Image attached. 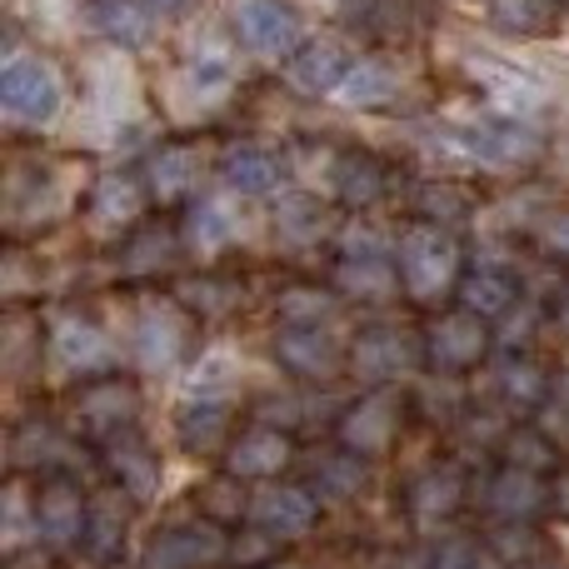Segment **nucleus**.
Listing matches in <instances>:
<instances>
[{
  "mask_svg": "<svg viewBox=\"0 0 569 569\" xmlns=\"http://www.w3.org/2000/svg\"><path fill=\"white\" fill-rule=\"evenodd\" d=\"M395 266H400V290L410 295L415 305H435L440 295H455L465 280V250L455 240V230L445 226H420L415 220L410 230L395 246Z\"/></svg>",
  "mask_w": 569,
  "mask_h": 569,
  "instance_id": "nucleus-1",
  "label": "nucleus"
},
{
  "mask_svg": "<svg viewBox=\"0 0 569 569\" xmlns=\"http://www.w3.org/2000/svg\"><path fill=\"white\" fill-rule=\"evenodd\" d=\"M140 420V390L120 375H100V380H86L70 400V430L80 435L86 445L106 450V445L136 435Z\"/></svg>",
  "mask_w": 569,
  "mask_h": 569,
  "instance_id": "nucleus-2",
  "label": "nucleus"
},
{
  "mask_svg": "<svg viewBox=\"0 0 569 569\" xmlns=\"http://www.w3.org/2000/svg\"><path fill=\"white\" fill-rule=\"evenodd\" d=\"M420 345H425V370H435L440 380H455V375H470L475 365H485L495 335L490 320L455 305V310L430 315V325L420 330Z\"/></svg>",
  "mask_w": 569,
  "mask_h": 569,
  "instance_id": "nucleus-3",
  "label": "nucleus"
},
{
  "mask_svg": "<svg viewBox=\"0 0 569 569\" xmlns=\"http://www.w3.org/2000/svg\"><path fill=\"white\" fill-rule=\"evenodd\" d=\"M405 410L410 400L400 395V385H380V390H365L360 400H350L335 415V435H340L345 450H355L360 460L385 455L405 430Z\"/></svg>",
  "mask_w": 569,
  "mask_h": 569,
  "instance_id": "nucleus-4",
  "label": "nucleus"
},
{
  "mask_svg": "<svg viewBox=\"0 0 569 569\" xmlns=\"http://www.w3.org/2000/svg\"><path fill=\"white\" fill-rule=\"evenodd\" d=\"M36 510V545H46L50 555H66L86 545V520H90V495L80 490L76 475H46L30 495Z\"/></svg>",
  "mask_w": 569,
  "mask_h": 569,
  "instance_id": "nucleus-5",
  "label": "nucleus"
},
{
  "mask_svg": "<svg viewBox=\"0 0 569 569\" xmlns=\"http://www.w3.org/2000/svg\"><path fill=\"white\" fill-rule=\"evenodd\" d=\"M420 365H425L420 335L400 330V325H365L350 345V370H355V380H365L370 390L395 385L400 375L420 370Z\"/></svg>",
  "mask_w": 569,
  "mask_h": 569,
  "instance_id": "nucleus-6",
  "label": "nucleus"
},
{
  "mask_svg": "<svg viewBox=\"0 0 569 569\" xmlns=\"http://www.w3.org/2000/svg\"><path fill=\"white\" fill-rule=\"evenodd\" d=\"M270 355H276L284 375H295L305 385H325L340 370H350V350L325 325H280L276 340H270Z\"/></svg>",
  "mask_w": 569,
  "mask_h": 569,
  "instance_id": "nucleus-7",
  "label": "nucleus"
},
{
  "mask_svg": "<svg viewBox=\"0 0 569 569\" xmlns=\"http://www.w3.org/2000/svg\"><path fill=\"white\" fill-rule=\"evenodd\" d=\"M230 560V530L210 520L166 525L140 555V569H216Z\"/></svg>",
  "mask_w": 569,
  "mask_h": 569,
  "instance_id": "nucleus-8",
  "label": "nucleus"
},
{
  "mask_svg": "<svg viewBox=\"0 0 569 569\" xmlns=\"http://www.w3.org/2000/svg\"><path fill=\"white\" fill-rule=\"evenodd\" d=\"M0 106L6 116L26 120V126H46L56 120L60 110V80L46 60H30V56H16L6 70H0Z\"/></svg>",
  "mask_w": 569,
  "mask_h": 569,
  "instance_id": "nucleus-9",
  "label": "nucleus"
},
{
  "mask_svg": "<svg viewBox=\"0 0 569 569\" xmlns=\"http://www.w3.org/2000/svg\"><path fill=\"white\" fill-rule=\"evenodd\" d=\"M300 30L305 20L290 0H240L236 6V36L256 56H295Z\"/></svg>",
  "mask_w": 569,
  "mask_h": 569,
  "instance_id": "nucleus-10",
  "label": "nucleus"
},
{
  "mask_svg": "<svg viewBox=\"0 0 569 569\" xmlns=\"http://www.w3.org/2000/svg\"><path fill=\"white\" fill-rule=\"evenodd\" d=\"M480 500L495 525H535V515H550V485L535 470L500 465V470L480 485Z\"/></svg>",
  "mask_w": 569,
  "mask_h": 569,
  "instance_id": "nucleus-11",
  "label": "nucleus"
},
{
  "mask_svg": "<svg viewBox=\"0 0 569 569\" xmlns=\"http://www.w3.org/2000/svg\"><path fill=\"white\" fill-rule=\"evenodd\" d=\"M470 500V470L460 460H435L430 470H420L405 490V510L415 525H445L460 515V505Z\"/></svg>",
  "mask_w": 569,
  "mask_h": 569,
  "instance_id": "nucleus-12",
  "label": "nucleus"
},
{
  "mask_svg": "<svg viewBox=\"0 0 569 569\" xmlns=\"http://www.w3.org/2000/svg\"><path fill=\"white\" fill-rule=\"evenodd\" d=\"M490 390L505 410L535 415L555 400V375L530 350H500V360L490 365Z\"/></svg>",
  "mask_w": 569,
  "mask_h": 569,
  "instance_id": "nucleus-13",
  "label": "nucleus"
},
{
  "mask_svg": "<svg viewBox=\"0 0 569 569\" xmlns=\"http://www.w3.org/2000/svg\"><path fill=\"white\" fill-rule=\"evenodd\" d=\"M335 280L355 300H390L400 290V266H395V250H385L375 236H365L350 240L345 256L335 260Z\"/></svg>",
  "mask_w": 569,
  "mask_h": 569,
  "instance_id": "nucleus-14",
  "label": "nucleus"
},
{
  "mask_svg": "<svg viewBox=\"0 0 569 569\" xmlns=\"http://www.w3.org/2000/svg\"><path fill=\"white\" fill-rule=\"evenodd\" d=\"M295 465V440L290 430H280V425H266L256 420L250 430H240L236 440H230L226 450V470L240 475V480H276Z\"/></svg>",
  "mask_w": 569,
  "mask_h": 569,
  "instance_id": "nucleus-15",
  "label": "nucleus"
},
{
  "mask_svg": "<svg viewBox=\"0 0 569 569\" xmlns=\"http://www.w3.org/2000/svg\"><path fill=\"white\" fill-rule=\"evenodd\" d=\"M315 520H320V495H315L310 485H270V490H260L256 505H250V525L276 535L280 545L310 535Z\"/></svg>",
  "mask_w": 569,
  "mask_h": 569,
  "instance_id": "nucleus-16",
  "label": "nucleus"
},
{
  "mask_svg": "<svg viewBox=\"0 0 569 569\" xmlns=\"http://www.w3.org/2000/svg\"><path fill=\"white\" fill-rule=\"evenodd\" d=\"M66 435H60V425L50 420V415H26V420H16V430H10V470L16 475H66Z\"/></svg>",
  "mask_w": 569,
  "mask_h": 569,
  "instance_id": "nucleus-17",
  "label": "nucleus"
},
{
  "mask_svg": "<svg viewBox=\"0 0 569 569\" xmlns=\"http://www.w3.org/2000/svg\"><path fill=\"white\" fill-rule=\"evenodd\" d=\"M330 190H335V200H340L345 210H370V206H380V200L390 196V166H385L375 150L350 146V150L335 156Z\"/></svg>",
  "mask_w": 569,
  "mask_h": 569,
  "instance_id": "nucleus-18",
  "label": "nucleus"
},
{
  "mask_svg": "<svg viewBox=\"0 0 569 569\" xmlns=\"http://www.w3.org/2000/svg\"><path fill=\"white\" fill-rule=\"evenodd\" d=\"M130 495L120 490V485H110V490L90 495V520H86V545H80V555H86L90 565H116L120 555H126V540H130Z\"/></svg>",
  "mask_w": 569,
  "mask_h": 569,
  "instance_id": "nucleus-19",
  "label": "nucleus"
},
{
  "mask_svg": "<svg viewBox=\"0 0 569 569\" xmlns=\"http://www.w3.org/2000/svg\"><path fill=\"white\" fill-rule=\"evenodd\" d=\"M355 76V60L340 40L320 36L310 46H300L290 56V86L305 90V96H330V90H345V80Z\"/></svg>",
  "mask_w": 569,
  "mask_h": 569,
  "instance_id": "nucleus-20",
  "label": "nucleus"
},
{
  "mask_svg": "<svg viewBox=\"0 0 569 569\" xmlns=\"http://www.w3.org/2000/svg\"><path fill=\"white\" fill-rule=\"evenodd\" d=\"M455 300H460V310L480 315V320H505V315H515V305H525L520 300V276L505 270V266H490V260H480V266L465 270Z\"/></svg>",
  "mask_w": 569,
  "mask_h": 569,
  "instance_id": "nucleus-21",
  "label": "nucleus"
},
{
  "mask_svg": "<svg viewBox=\"0 0 569 569\" xmlns=\"http://www.w3.org/2000/svg\"><path fill=\"white\" fill-rule=\"evenodd\" d=\"M176 440H180V450L196 455V460L226 455L230 440H236V435H230V405L226 400H196V395H190L176 415Z\"/></svg>",
  "mask_w": 569,
  "mask_h": 569,
  "instance_id": "nucleus-22",
  "label": "nucleus"
},
{
  "mask_svg": "<svg viewBox=\"0 0 569 569\" xmlns=\"http://www.w3.org/2000/svg\"><path fill=\"white\" fill-rule=\"evenodd\" d=\"M216 176L230 196H270V190L284 180V166H280L276 150L246 146V140H240V146H226V156L216 160Z\"/></svg>",
  "mask_w": 569,
  "mask_h": 569,
  "instance_id": "nucleus-23",
  "label": "nucleus"
},
{
  "mask_svg": "<svg viewBox=\"0 0 569 569\" xmlns=\"http://www.w3.org/2000/svg\"><path fill=\"white\" fill-rule=\"evenodd\" d=\"M50 355H56L60 370L90 380L96 370H106L110 365V340H106V330H100L96 320H60L56 335H50Z\"/></svg>",
  "mask_w": 569,
  "mask_h": 569,
  "instance_id": "nucleus-24",
  "label": "nucleus"
},
{
  "mask_svg": "<svg viewBox=\"0 0 569 569\" xmlns=\"http://www.w3.org/2000/svg\"><path fill=\"white\" fill-rule=\"evenodd\" d=\"M100 455H106L110 480H116L130 500H150V495L160 490V455L140 440V430L126 435V440H116V445H106Z\"/></svg>",
  "mask_w": 569,
  "mask_h": 569,
  "instance_id": "nucleus-25",
  "label": "nucleus"
},
{
  "mask_svg": "<svg viewBox=\"0 0 569 569\" xmlns=\"http://www.w3.org/2000/svg\"><path fill=\"white\" fill-rule=\"evenodd\" d=\"M365 480H370V460H360L355 450H335V455H320V460L310 465V490L320 495V505H345L355 500V495L365 490Z\"/></svg>",
  "mask_w": 569,
  "mask_h": 569,
  "instance_id": "nucleus-26",
  "label": "nucleus"
},
{
  "mask_svg": "<svg viewBox=\"0 0 569 569\" xmlns=\"http://www.w3.org/2000/svg\"><path fill=\"white\" fill-rule=\"evenodd\" d=\"M196 186H200V156L190 146H166L156 160H150V176H146L150 200L176 206V200L196 196Z\"/></svg>",
  "mask_w": 569,
  "mask_h": 569,
  "instance_id": "nucleus-27",
  "label": "nucleus"
},
{
  "mask_svg": "<svg viewBox=\"0 0 569 569\" xmlns=\"http://www.w3.org/2000/svg\"><path fill=\"white\" fill-rule=\"evenodd\" d=\"M180 260V236L170 226H136L120 246V270L126 276H160Z\"/></svg>",
  "mask_w": 569,
  "mask_h": 569,
  "instance_id": "nucleus-28",
  "label": "nucleus"
},
{
  "mask_svg": "<svg viewBox=\"0 0 569 569\" xmlns=\"http://www.w3.org/2000/svg\"><path fill=\"white\" fill-rule=\"evenodd\" d=\"M196 505H200V520L220 525V530H236V525L250 515L256 495L246 490V480H240V475L220 470V475H210V480L196 490Z\"/></svg>",
  "mask_w": 569,
  "mask_h": 569,
  "instance_id": "nucleus-29",
  "label": "nucleus"
},
{
  "mask_svg": "<svg viewBox=\"0 0 569 569\" xmlns=\"http://www.w3.org/2000/svg\"><path fill=\"white\" fill-rule=\"evenodd\" d=\"M500 465H515V470H535V475H555L560 470V445L545 425H510L500 445Z\"/></svg>",
  "mask_w": 569,
  "mask_h": 569,
  "instance_id": "nucleus-30",
  "label": "nucleus"
},
{
  "mask_svg": "<svg viewBox=\"0 0 569 569\" xmlns=\"http://www.w3.org/2000/svg\"><path fill=\"white\" fill-rule=\"evenodd\" d=\"M150 0H86V16L100 36L120 40V46H140L150 36Z\"/></svg>",
  "mask_w": 569,
  "mask_h": 569,
  "instance_id": "nucleus-31",
  "label": "nucleus"
},
{
  "mask_svg": "<svg viewBox=\"0 0 569 569\" xmlns=\"http://www.w3.org/2000/svg\"><path fill=\"white\" fill-rule=\"evenodd\" d=\"M180 350H186V325H180L176 310H146V315H140L136 355L150 365V370H166Z\"/></svg>",
  "mask_w": 569,
  "mask_h": 569,
  "instance_id": "nucleus-32",
  "label": "nucleus"
},
{
  "mask_svg": "<svg viewBox=\"0 0 569 569\" xmlns=\"http://www.w3.org/2000/svg\"><path fill=\"white\" fill-rule=\"evenodd\" d=\"M410 210L420 226H460L470 216V196H465L455 180H415L410 190Z\"/></svg>",
  "mask_w": 569,
  "mask_h": 569,
  "instance_id": "nucleus-33",
  "label": "nucleus"
},
{
  "mask_svg": "<svg viewBox=\"0 0 569 569\" xmlns=\"http://www.w3.org/2000/svg\"><path fill=\"white\" fill-rule=\"evenodd\" d=\"M176 305L190 315H226L240 305V280L216 276V270H200V276H186L176 284Z\"/></svg>",
  "mask_w": 569,
  "mask_h": 569,
  "instance_id": "nucleus-34",
  "label": "nucleus"
},
{
  "mask_svg": "<svg viewBox=\"0 0 569 569\" xmlns=\"http://www.w3.org/2000/svg\"><path fill=\"white\" fill-rule=\"evenodd\" d=\"M465 136L475 140V156H485V160L515 166V160L535 156V136L525 126H515V120H480V126H470Z\"/></svg>",
  "mask_w": 569,
  "mask_h": 569,
  "instance_id": "nucleus-35",
  "label": "nucleus"
},
{
  "mask_svg": "<svg viewBox=\"0 0 569 569\" xmlns=\"http://www.w3.org/2000/svg\"><path fill=\"white\" fill-rule=\"evenodd\" d=\"M236 236H240V220L230 216L220 200H196V206H190L186 240L200 250V256H216V250L236 246Z\"/></svg>",
  "mask_w": 569,
  "mask_h": 569,
  "instance_id": "nucleus-36",
  "label": "nucleus"
},
{
  "mask_svg": "<svg viewBox=\"0 0 569 569\" xmlns=\"http://www.w3.org/2000/svg\"><path fill=\"white\" fill-rule=\"evenodd\" d=\"M495 20L515 36H545L569 20V0H495Z\"/></svg>",
  "mask_w": 569,
  "mask_h": 569,
  "instance_id": "nucleus-37",
  "label": "nucleus"
},
{
  "mask_svg": "<svg viewBox=\"0 0 569 569\" xmlns=\"http://www.w3.org/2000/svg\"><path fill=\"white\" fill-rule=\"evenodd\" d=\"M146 200H150V190H140V180H106V186H96L90 216L110 230H136V216Z\"/></svg>",
  "mask_w": 569,
  "mask_h": 569,
  "instance_id": "nucleus-38",
  "label": "nucleus"
},
{
  "mask_svg": "<svg viewBox=\"0 0 569 569\" xmlns=\"http://www.w3.org/2000/svg\"><path fill=\"white\" fill-rule=\"evenodd\" d=\"M485 545H490V555L500 565H520V569L540 565L545 555H550V545H545V535L535 530V525H495Z\"/></svg>",
  "mask_w": 569,
  "mask_h": 569,
  "instance_id": "nucleus-39",
  "label": "nucleus"
},
{
  "mask_svg": "<svg viewBox=\"0 0 569 569\" xmlns=\"http://www.w3.org/2000/svg\"><path fill=\"white\" fill-rule=\"evenodd\" d=\"M276 236L284 246H315V240L325 236V210L315 206V200H284L276 210Z\"/></svg>",
  "mask_w": 569,
  "mask_h": 569,
  "instance_id": "nucleus-40",
  "label": "nucleus"
},
{
  "mask_svg": "<svg viewBox=\"0 0 569 569\" xmlns=\"http://www.w3.org/2000/svg\"><path fill=\"white\" fill-rule=\"evenodd\" d=\"M280 550L284 545L276 540V535H266L260 525H250V530L230 535V560L226 565H236V569H276Z\"/></svg>",
  "mask_w": 569,
  "mask_h": 569,
  "instance_id": "nucleus-41",
  "label": "nucleus"
},
{
  "mask_svg": "<svg viewBox=\"0 0 569 569\" xmlns=\"http://www.w3.org/2000/svg\"><path fill=\"white\" fill-rule=\"evenodd\" d=\"M335 310V295L315 290V284H295L280 295V315L284 325H325V315Z\"/></svg>",
  "mask_w": 569,
  "mask_h": 569,
  "instance_id": "nucleus-42",
  "label": "nucleus"
},
{
  "mask_svg": "<svg viewBox=\"0 0 569 569\" xmlns=\"http://www.w3.org/2000/svg\"><path fill=\"white\" fill-rule=\"evenodd\" d=\"M430 569H480V545L475 540H440L430 550Z\"/></svg>",
  "mask_w": 569,
  "mask_h": 569,
  "instance_id": "nucleus-43",
  "label": "nucleus"
},
{
  "mask_svg": "<svg viewBox=\"0 0 569 569\" xmlns=\"http://www.w3.org/2000/svg\"><path fill=\"white\" fill-rule=\"evenodd\" d=\"M385 90H390V76H385L380 66H355V76L345 80V96L360 100V106H375Z\"/></svg>",
  "mask_w": 569,
  "mask_h": 569,
  "instance_id": "nucleus-44",
  "label": "nucleus"
},
{
  "mask_svg": "<svg viewBox=\"0 0 569 569\" xmlns=\"http://www.w3.org/2000/svg\"><path fill=\"white\" fill-rule=\"evenodd\" d=\"M540 240H545V250H550V256L569 260V210H560V216H545Z\"/></svg>",
  "mask_w": 569,
  "mask_h": 569,
  "instance_id": "nucleus-45",
  "label": "nucleus"
},
{
  "mask_svg": "<svg viewBox=\"0 0 569 569\" xmlns=\"http://www.w3.org/2000/svg\"><path fill=\"white\" fill-rule=\"evenodd\" d=\"M545 485H550V515H560L569 525V465H560L555 475H545Z\"/></svg>",
  "mask_w": 569,
  "mask_h": 569,
  "instance_id": "nucleus-46",
  "label": "nucleus"
},
{
  "mask_svg": "<svg viewBox=\"0 0 569 569\" xmlns=\"http://www.w3.org/2000/svg\"><path fill=\"white\" fill-rule=\"evenodd\" d=\"M550 315H555V325H560V330L569 335V276L560 280V290H555V310H550Z\"/></svg>",
  "mask_w": 569,
  "mask_h": 569,
  "instance_id": "nucleus-47",
  "label": "nucleus"
},
{
  "mask_svg": "<svg viewBox=\"0 0 569 569\" xmlns=\"http://www.w3.org/2000/svg\"><path fill=\"white\" fill-rule=\"evenodd\" d=\"M150 6H156V10H160V16H176V10H186V6H190V0H150Z\"/></svg>",
  "mask_w": 569,
  "mask_h": 569,
  "instance_id": "nucleus-48",
  "label": "nucleus"
}]
</instances>
